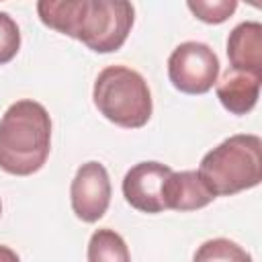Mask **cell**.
I'll return each instance as SVG.
<instances>
[{
    "label": "cell",
    "mask_w": 262,
    "mask_h": 262,
    "mask_svg": "<svg viewBox=\"0 0 262 262\" xmlns=\"http://www.w3.org/2000/svg\"><path fill=\"white\" fill-rule=\"evenodd\" d=\"M41 23L96 53H113L127 41L135 8L125 0H41Z\"/></svg>",
    "instance_id": "obj_1"
},
{
    "label": "cell",
    "mask_w": 262,
    "mask_h": 262,
    "mask_svg": "<svg viewBox=\"0 0 262 262\" xmlns=\"http://www.w3.org/2000/svg\"><path fill=\"white\" fill-rule=\"evenodd\" d=\"M51 149L47 108L31 98L12 102L0 119V168L12 176L39 172Z\"/></svg>",
    "instance_id": "obj_2"
},
{
    "label": "cell",
    "mask_w": 262,
    "mask_h": 262,
    "mask_svg": "<svg viewBox=\"0 0 262 262\" xmlns=\"http://www.w3.org/2000/svg\"><path fill=\"white\" fill-rule=\"evenodd\" d=\"M199 176L213 196H229L254 188L262 180V141L252 133H237L207 151Z\"/></svg>",
    "instance_id": "obj_3"
},
{
    "label": "cell",
    "mask_w": 262,
    "mask_h": 262,
    "mask_svg": "<svg viewBox=\"0 0 262 262\" xmlns=\"http://www.w3.org/2000/svg\"><path fill=\"white\" fill-rule=\"evenodd\" d=\"M92 100L106 121L123 129L143 127L154 111L145 78L127 66L104 68L94 80Z\"/></svg>",
    "instance_id": "obj_4"
},
{
    "label": "cell",
    "mask_w": 262,
    "mask_h": 262,
    "mask_svg": "<svg viewBox=\"0 0 262 262\" xmlns=\"http://www.w3.org/2000/svg\"><path fill=\"white\" fill-rule=\"evenodd\" d=\"M168 78L184 94H205L217 84L219 57L207 43L184 41L168 57Z\"/></svg>",
    "instance_id": "obj_5"
},
{
    "label": "cell",
    "mask_w": 262,
    "mask_h": 262,
    "mask_svg": "<svg viewBox=\"0 0 262 262\" xmlns=\"http://www.w3.org/2000/svg\"><path fill=\"white\" fill-rule=\"evenodd\" d=\"M74 215L84 223L98 221L111 205V178L100 162H86L76 170L70 186Z\"/></svg>",
    "instance_id": "obj_6"
},
{
    "label": "cell",
    "mask_w": 262,
    "mask_h": 262,
    "mask_svg": "<svg viewBox=\"0 0 262 262\" xmlns=\"http://www.w3.org/2000/svg\"><path fill=\"white\" fill-rule=\"evenodd\" d=\"M172 174V168L160 162H139L127 170L123 178L125 201L141 213H162L164 209V182Z\"/></svg>",
    "instance_id": "obj_7"
},
{
    "label": "cell",
    "mask_w": 262,
    "mask_h": 262,
    "mask_svg": "<svg viewBox=\"0 0 262 262\" xmlns=\"http://www.w3.org/2000/svg\"><path fill=\"white\" fill-rule=\"evenodd\" d=\"M162 199H164L166 211L172 209V211L184 213V211H196L207 207L215 196L205 186L196 170H182V172L172 170V174L164 182Z\"/></svg>",
    "instance_id": "obj_8"
},
{
    "label": "cell",
    "mask_w": 262,
    "mask_h": 262,
    "mask_svg": "<svg viewBox=\"0 0 262 262\" xmlns=\"http://www.w3.org/2000/svg\"><path fill=\"white\" fill-rule=\"evenodd\" d=\"M229 70L262 76V25L246 20L233 27L227 37Z\"/></svg>",
    "instance_id": "obj_9"
},
{
    "label": "cell",
    "mask_w": 262,
    "mask_h": 262,
    "mask_svg": "<svg viewBox=\"0 0 262 262\" xmlns=\"http://www.w3.org/2000/svg\"><path fill=\"white\" fill-rule=\"evenodd\" d=\"M262 76L227 70L223 78L217 82V98L225 111L231 115H246L250 113L260 96Z\"/></svg>",
    "instance_id": "obj_10"
},
{
    "label": "cell",
    "mask_w": 262,
    "mask_h": 262,
    "mask_svg": "<svg viewBox=\"0 0 262 262\" xmlns=\"http://www.w3.org/2000/svg\"><path fill=\"white\" fill-rule=\"evenodd\" d=\"M88 262H131L125 239L108 227L96 229L88 242Z\"/></svg>",
    "instance_id": "obj_11"
},
{
    "label": "cell",
    "mask_w": 262,
    "mask_h": 262,
    "mask_svg": "<svg viewBox=\"0 0 262 262\" xmlns=\"http://www.w3.org/2000/svg\"><path fill=\"white\" fill-rule=\"evenodd\" d=\"M192 262H252V256L233 239L213 237L196 248Z\"/></svg>",
    "instance_id": "obj_12"
},
{
    "label": "cell",
    "mask_w": 262,
    "mask_h": 262,
    "mask_svg": "<svg viewBox=\"0 0 262 262\" xmlns=\"http://www.w3.org/2000/svg\"><path fill=\"white\" fill-rule=\"evenodd\" d=\"M186 6L199 20L209 23V25H219L235 12L237 2L235 0H213V2L211 0H188Z\"/></svg>",
    "instance_id": "obj_13"
},
{
    "label": "cell",
    "mask_w": 262,
    "mask_h": 262,
    "mask_svg": "<svg viewBox=\"0 0 262 262\" xmlns=\"http://www.w3.org/2000/svg\"><path fill=\"white\" fill-rule=\"evenodd\" d=\"M20 49V31L16 20L0 10V66L8 63Z\"/></svg>",
    "instance_id": "obj_14"
},
{
    "label": "cell",
    "mask_w": 262,
    "mask_h": 262,
    "mask_svg": "<svg viewBox=\"0 0 262 262\" xmlns=\"http://www.w3.org/2000/svg\"><path fill=\"white\" fill-rule=\"evenodd\" d=\"M0 262H20V258L12 248L0 244Z\"/></svg>",
    "instance_id": "obj_15"
},
{
    "label": "cell",
    "mask_w": 262,
    "mask_h": 262,
    "mask_svg": "<svg viewBox=\"0 0 262 262\" xmlns=\"http://www.w3.org/2000/svg\"><path fill=\"white\" fill-rule=\"evenodd\" d=\"M0 215H2V201H0Z\"/></svg>",
    "instance_id": "obj_16"
}]
</instances>
